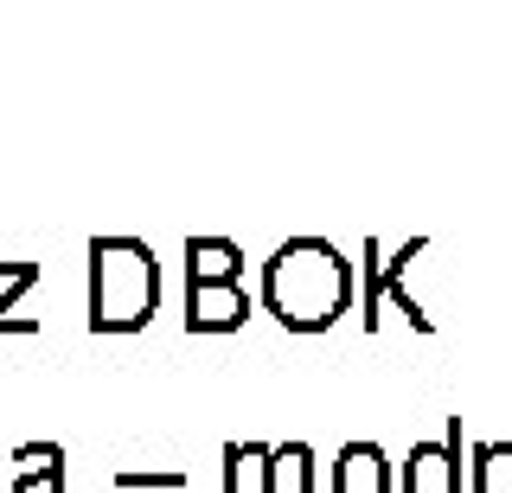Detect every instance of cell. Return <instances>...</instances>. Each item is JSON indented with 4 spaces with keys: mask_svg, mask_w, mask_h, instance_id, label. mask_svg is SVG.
<instances>
[{
    "mask_svg": "<svg viewBox=\"0 0 512 493\" xmlns=\"http://www.w3.org/2000/svg\"><path fill=\"white\" fill-rule=\"evenodd\" d=\"M346 257L327 237H288L276 257L263 263V308L276 314L288 333H320L340 321L346 308Z\"/></svg>",
    "mask_w": 512,
    "mask_h": 493,
    "instance_id": "cell-1",
    "label": "cell"
},
{
    "mask_svg": "<svg viewBox=\"0 0 512 493\" xmlns=\"http://www.w3.org/2000/svg\"><path fill=\"white\" fill-rule=\"evenodd\" d=\"M160 301V263L141 237H96L90 244V327L135 333Z\"/></svg>",
    "mask_w": 512,
    "mask_h": 493,
    "instance_id": "cell-2",
    "label": "cell"
},
{
    "mask_svg": "<svg viewBox=\"0 0 512 493\" xmlns=\"http://www.w3.org/2000/svg\"><path fill=\"white\" fill-rule=\"evenodd\" d=\"M244 314H250V295L237 282H192V327L224 333V327L244 321Z\"/></svg>",
    "mask_w": 512,
    "mask_h": 493,
    "instance_id": "cell-3",
    "label": "cell"
},
{
    "mask_svg": "<svg viewBox=\"0 0 512 493\" xmlns=\"http://www.w3.org/2000/svg\"><path fill=\"white\" fill-rule=\"evenodd\" d=\"M13 461H20L13 493H64V455L52 449V442H26Z\"/></svg>",
    "mask_w": 512,
    "mask_h": 493,
    "instance_id": "cell-4",
    "label": "cell"
},
{
    "mask_svg": "<svg viewBox=\"0 0 512 493\" xmlns=\"http://www.w3.org/2000/svg\"><path fill=\"white\" fill-rule=\"evenodd\" d=\"M186 263H192V282H237V244H224V237H192L186 244Z\"/></svg>",
    "mask_w": 512,
    "mask_h": 493,
    "instance_id": "cell-5",
    "label": "cell"
},
{
    "mask_svg": "<svg viewBox=\"0 0 512 493\" xmlns=\"http://www.w3.org/2000/svg\"><path fill=\"white\" fill-rule=\"evenodd\" d=\"M0 276H7V289H0V333H32L39 321L13 314V301H20L32 282H39V263H0Z\"/></svg>",
    "mask_w": 512,
    "mask_h": 493,
    "instance_id": "cell-6",
    "label": "cell"
},
{
    "mask_svg": "<svg viewBox=\"0 0 512 493\" xmlns=\"http://www.w3.org/2000/svg\"><path fill=\"white\" fill-rule=\"evenodd\" d=\"M378 487H384L378 449H346L340 455V493H378Z\"/></svg>",
    "mask_w": 512,
    "mask_h": 493,
    "instance_id": "cell-7",
    "label": "cell"
}]
</instances>
